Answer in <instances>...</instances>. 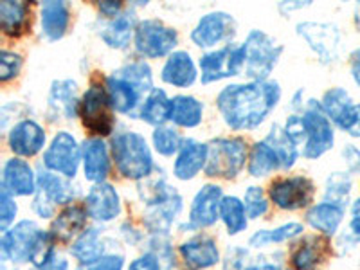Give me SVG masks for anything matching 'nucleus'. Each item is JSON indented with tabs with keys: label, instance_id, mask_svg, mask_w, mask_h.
<instances>
[{
	"label": "nucleus",
	"instance_id": "f257e3e1",
	"mask_svg": "<svg viewBox=\"0 0 360 270\" xmlns=\"http://www.w3.org/2000/svg\"><path fill=\"white\" fill-rule=\"evenodd\" d=\"M281 101V85L266 82L231 83L217 96L220 117L231 130L250 131L262 127Z\"/></svg>",
	"mask_w": 360,
	"mask_h": 270
},
{
	"label": "nucleus",
	"instance_id": "f03ea898",
	"mask_svg": "<svg viewBox=\"0 0 360 270\" xmlns=\"http://www.w3.org/2000/svg\"><path fill=\"white\" fill-rule=\"evenodd\" d=\"M144 204V229L150 236H169L173 224L184 209V198L164 176H150L139 184Z\"/></svg>",
	"mask_w": 360,
	"mask_h": 270
},
{
	"label": "nucleus",
	"instance_id": "7ed1b4c3",
	"mask_svg": "<svg viewBox=\"0 0 360 270\" xmlns=\"http://www.w3.org/2000/svg\"><path fill=\"white\" fill-rule=\"evenodd\" d=\"M110 152L115 169L123 179L143 182L150 179L155 169L152 148L139 131L127 130L115 134L112 137Z\"/></svg>",
	"mask_w": 360,
	"mask_h": 270
},
{
	"label": "nucleus",
	"instance_id": "20e7f679",
	"mask_svg": "<svg viewBox=\"0 0 360 270\" xmlns=\"http://www.w3.org/2000/svg\"><path fill=\"white\" fill-rule=\"evenodd\" d=\"M205 175L211 179H236L249 162V146L243 137H217L207 143Z\"/></svg>",
	"mask_w": 360,
	"mask_h": 270
},
{
	"label": "nucleus",
	"instance_id": "39448f33",
	"mask_svg": "<svg viewBox=\"0 0 360 270\" xmlns=\"http://www.w3.org/2000/svg\"><path fill=\"white\" fill-rule=\"evenodd\" d=\"M245 74L249 82H266L274 72L283 54V45L262 29H252L245 41Z\"/></svg>",
	"mask_w": 360,
	"mask_h": 270
},
{
	"label": "nucleus",
	"instance_id": "423d86ee",
	"mask_svg": "<svg viewBox=\"0 0 360 270\" xmlns=\"http://www.w3.org/2000/svg\"><path fill=\"white\" fill-rule=\"evenodd\" d=\"M303 117V144L301 155L308 160H317L326 155L335 144V128L321 108L319 101L307 103Z\"/></svg>",
	"mask_w": 360,
	"mask_h": 270
},
{
	"label": "nucleus",
	"instance_id": "0eeeda50",
	"mask_svg": "<svg viewBox=\"0 0 360 270\" xmlns=\"http://www.w3.org/2000/svg\"><path fill=\"white\" fill-rule=\"evenodd\" d=\"M134 45L137 54L148 60L168 58L179 45V31L159 18H144L137 22Z\"/></svg>",
	"mask_w": 360,
	"mask_h": 270
},
{
	"label": "nucleus",
	"instance_id": "6e6552de",
	"mask_svg": "<svg viewBox=\"0 0 360 270\" xmlns=\"http://www.w3.org/2000/svg\"><path fill=\"white\" fill-rule=\"evenodd\" d=\"M198 70H200V82L204 85L236 78L245 70V47L243 44H229L207 51L198 60Z\"/></svg>",
	"mask_w": 360,
	"mask_h": 270
},
{
	"label": "nucleus",
	"instance_id": "1a4fd4ad",
	"mask_svg": "<svg viewBox=\"0 0 360 270\" xmlns=\"http://www.w3.org/2000/svg\"><path fill=\"white\" fill-rule=\"evenodd\" d=\"M41 162L47 172L72 180L78 175L83 162V146H79L78 139L70 131L60 130L54 134L49 146L45 148Z\"/></svg>",
	"mask_w": 360,
	"mask_h": 270
},
{
	"label": "nucleus",
	"instance_id": "9d476101",
	"mask_svg": "<svg viewBox=\"0 0 360 270\" xmlns=\"http://www.w3.org/2000/svg\"><path fill=\"white\" fill-rule=\"evenodd\" d=\"M79 117L83 127L90 134L98 137H107L115 128V115L110 101H108L107 89L101 83H92L82 96V107H79Z\"/></svg>",
	"mask_w": 360,
	"mask_h": 270
},
{
	"label": "nucleus",
	"instance_id": "9b49d317",
	"mask_svg": "<svg viewBox=\"0 0 360 270\" xmlns=\"http://www.w3.org/2000/svg\"><path fill=\"white\" fill-rule=\"evenodd\" d=\"M314 180L307 175H288L276 179L269 188L270 202L281 211H301L314 205L315 198Z\"/></svg>",
	"mask_w": 360,
	"mask_h": 270
},
{
	"label": "nucleus",
	"instance_id": "f8f14e48",
	"mask_svg": "<svg viewBox=\"0 0 360 270\" xmlns=\"http://www.w3.org/2000/svg\"><path fill=\"white\" fill-rule=\"evenodd\" d=\"M295 33L311 49L323 65H330L339 58L340 31L335 24L328 22H299Z\"/></svg>",
	"mask_w": 360,
	"mask_h": 270
},
{
	"label": "nucleus",
	"instance_id": "ddd939ff",
	"mask_svg": "<svg viewBox=\"0 0 360 270\" xmlns=\"http://www.w3.org/2000/svg\"><path fill=\"white\" fill-rule=\"evenodd\" d=\"M238 25L234 17L227 11H209L197 22L193 27L191 41L198 49L213 51L217 45H229L231 40L236 37ZM218 49V47H217Z\"/></svg>",
	"mask_w": 360,
	"mask_h": 270
},
{
	"label": "nucleus",
	"instance_id": "4468645a",
	"mask_svg": "<svg viewBox=\"0 0 360 270\" xmlns=\"http://www.w3.org/2000/svg\"><path fill=\"white\" fill-rule=\"evenodd\" d=\"M224 200V189L218 184H204L193 197L189 205L188 221L180 225L182 231L209 229L220 221V207Z\"/></svg>",
	"mask_w": 360,
	"mask_h": 270
},
{
	"label": "nucleus",
	"instance_id": "2eb2a0df",
	"mask_svg": "<svg viewBox=\"0 0 360 270\" xmlns=\"http://www.w3.org/2000/svg\"><path fill=\"white\" fill-rule=\"evenodd\" d=\"M40 225L34 220L17 221L11 229L2 233L0 238V250H2V259L13 263V265H24L29 263L31 252H33L34 242L40 234Z\"/></svg>",
	"mask_w": 360,
	"mask_h": 270
},
{
	"label": "nucleus",
	"instance_id": "dca6fc26",
	"mask_svg": "<svg viewBox=\"0 0 360 270\" xmlns=\"http://www.w3.org/2000/svg\"><path fill=\"white\" fill-rule=\"evenodd\" d=\"M179 256L188 270H209L221 262L218 242L207 234H195L180 243Z\"/></svg>",
	"mask_w": 360,
	"mask_h": 270
},
{
	"label": "nucleus",
	"instance_id": "f3484780",
	"mask_svg": "<svg viewBox=\"0 0 360 270\" xmlns=\"http://www.w3.org/2000/svg\"><path fill=\"white\" fill-rule=\"evenodd\" d=\"M83 205L89 213V218L101 225L115 221L123 211V202L119 197V191L115 189V186L108 184V182L92 186L85 195Z\"/></svg>",
	"mask_w": 360,
	"mask_h": 270
},
{
	"label": "nucleus",
	"instance_id": "a211bd4d",
	"mask_svg": "<svg viewBox=\"0 0 360 270\" xmlns=\"http://www.w3.org/2000/svg\"><path fill=\"white\" fill-rule=\"evenodd\" d=\"M47 143V134L34 119H20L8 131V146L13 153L20 159L34 157L44 150Z\"/></svg>",
	"mask_w": 360,
	"mask_h": 270
},
{
	"label": "nucleus",
	"instance_id": "6ab92c4d",
	"mask_svg": "<svg viewBox=\"0 0 360 270\" xmlns=\"http://www.w3.org/2000/svg\"><path fill=\"white\" fill-rule=\"evenodd\" d=\"M2 189L13 197H34L38 191V175L33 166L20 157H11L2 166Z\"/></svg>",
	"mask_w": 360,
	"mask_h": 270
},
{
	"label": "nucleus",
	"instance_id": "aec40b11",
	"mask_svg": "<svg viewBox=\"0 0 360 270\" xmlns=\"http://www.w3.org/2000/svg\"><path fill=\"white\" fill-rule=\"evenodd\" d=\"M83 175L90 184L107 182L112 168V152L101 137H90L83 143Z\"/></svg>",
	"mask_w": 360,
	"mask_h": 270
},
{
	"label": "nucleus",
	"instance_id": "412c9836",
	"mask_svg": "<svg viewBox=\"0 0 360 270\" xmlns=\"http://www.w3.org/2000/svg\"><path fill=\"white\" fill-rule=\"evenodd\" d=\"M207 153L209 146L205 143L197 139H186L173 160V176L182 182L197 179L200 172H205Z\"/></svg>",
	"mask_w": 360,
	"mask_h": 270
},
{
	"label": "nucleus",
	"instance_id": "4be33fe9",
	"mask_svg": "<svg viewBox=\"0 0 360 270\" xmlns=\"http://www.w3.org/2000/svg\"><path fill=\"white\" fill-rule=\"evenodd\" d=\"M49 112L54 117L62 119H76L79 117V107H82V98H79L78 83L74 79H54L49 89Z\"/></svg>",
	"mask_w": 360,
	"mask_h": 270
},
{
	"label": "nucleus",
	"instance_id": "5701e85b",
	"mask_svg": "<svg viewBox=\"0 0 360 270\" xmlns=\"http://www.w3.org/2000/svg\"><path fill=\"white\" fill-rule=\"evenodd\" d=\"M200 76L198 65L188 51H175L169 54L160 70V79L175 89H188Z\"/></svg>",
	"mask_w": 360,
	"mask_h": 270
},
{
	"label": "nucleus",
	"instance_id": "b1692460",
	"mask_svg": "<svg viewBox=\"0 0 360 270\" xmlns=\"http://www.w3.org/2000/svg\"><path fill=\"white\" fill-rule=\"evenodd\" d=\"M330 252V243L321 234H308L295 243L290 254V265L294 270H317Z\"/></svg>",
	"mask_w": 360,
	"mask_h": 270
},
{
	"label": "nucleus",
	"instance_id": "393cba45",
	"mask_svg": "<svg viewBox=\"0 0 360 270\" xmlns=\"http://www.w3.org/2000/svg\"><path fill=\"white\" fill-rule=\"evenodd\" d=\"M70 25V6L63 0H49L40 4L41 37L47 41L62 40Z\"/></svg>",
	"mask_w": 360,
	"mask_h": 270
},
{
	"label": "nucleus",
	"instance_id": "a878e982",
	"mask_svg": "<svg viewBox=\"0 0 360 270\" xmlns=\"http://www.w3.org/2000/svg\"><path fill=\"white\" fill-rule=\"evenodd\" d=\"M107 254V240L103 236V231L98 227H89L83 231L70 245V256L74 262L82 266H92L98 262H101Z\"/></svg>",
	"mask_w": 360,
	"mask_h": 270
},
{
	"label": "nucleus",
	"instance_id": "bb28decb",
	"mask_svg": "<svg viewBox=\"0 0 360 270\" xmlns=\"http://www.w3.org/2000/svg\"><path fill=\"white\" fill-rule=\"evenodd\" d=\"M86 220H89V213H86L85 205L70 204L53 218L51 234L56 238V242H74L83 231L89 229Z\"/></svg>",
	"mask_w": 360,
	"mask_h": 270
},
{
	"label": "nucleus",
	"instance_id": "cd10ccee",
	"mask_svg": "<svg viewBox=\"0 0 360 270\" xmlns=\"http://www.w3.org/2000/svg\"><path fill=\"white\" fill-rule=\"evenodd\" d=\"M344 217H346V207L333 202L323 200L319 204H314L307 211V224L311 229L317 231L321 236L333 238L339 233L342 225Z\"/></svg>",
	"mask_w": 360,
	"mask_h": 270
},
{
	"label": "nucleus",
	"instance_id": "c85d7f7f",
	"mask_svg": "<svg viewBox=\"0 0 360 270\" xmlns=\"http://www.w3.org/2000/svg\"><path fill=\"white\" fill-rule=\"evenodd\" d=\"M105 89H107L108 101L117 114H131L135 108L139 107L141 98L144 96L134 83L124 79L123 76H119L117 72H112L110 76H107Z\"/></svg>",
	"mask_w": 360,
	"mask_h": 270
},
{
	"label": "nucleus",
	"instance_id": "c756f323",
	"mask_svg": "<svg viewBox=\"0 0 360 270\" xmlns=\"http://www.w3.org/2000/svg\"><path fill=\"white\" fill-rule=\"evenodd\" d=\"M137 18H135V11H123L114 20H107L99 27V37H101L103 44L115 51H124L134 40L135 27H137Z\"/></svg>",
	"mask_w": 360,
	"mask_h": 270
},
{
	"label": "nucleus",
	"instance_id": "7c9ffc66",
	"mask_svg": "<svg viewBox=\"0 0 360 270\" xmlns=\"http://www.w3.org/2000/svg\"><path fill=\"white\" fill-rule=\"evenodd\" d=\"M41 197H45L51 204L62 205V207H67L74 202L78 191L72 186L70 179H65L62 175H56L53 172H41L38 173V191Z\"/></svg>",
	"mask_w": 360,
	"mask_h": 270
},
{
	"label": "nucleus",
	"instance_id": "2f4dec72",
	"mask_svg": "<svg viewBox=\"0 0 360 270\" xmlns=\"http://www.w3.org/2000/svg\"><path fill=\"white\" fill-rule=\"evenodd\" d=\"M141 121L152 127H164L172 121V98L166 94L164 89H153L150 94L144 98L139 110Z\"/></svg>",
	"mask_w": 360,
	"mask_h": 270
},
{
	"label": "nucleus",
	"instance_id": "473e14b6",
	"mask_svg": "<svg viewBox=\"0 0 360 270\" xmlns=\"http://www.w3.org/2000/svg\"><path fill=\"white\" fill-rule=\"evenodd\" d=\"M29 4L25 2H0V27L6 37L18 38L24 33H27V27L31 24L29 18Z\"/></svg>",
	"mask_w": 360,
	"mask_h": 270
},
{
	"label": "nucleus",
	"instance_id": "72a5a7b5",
	"mask_svg": "<svg viewBox=\"0 0 360 270\" xmlns=\"http://www.w3.org/2000/svg\"><path fill=\"white\" fill-rule=\"evenodd\" d=\"M172 121L180 128H197L204 121V103L195 96L179 94L172 98Z\"/></svg>",
	"mask_w": 360,
	"mask_h": 270
},
{
	"label": "nucleus",
	"instance_id": "f704fd0d",
	"mask_svg": "<svg viewBox=\"0 0 360 270\" xmlns=\"http://www.w3.org/2000/svg\"><path fill=\"white\" fill-rule=\"evenodd\" d=\"M304 225L299 221H287V224L278 225L274 229H262L256 231L252 236L249 238V247L250 249H265V247L272 245H281L295 240V238L303 236Z\"/></svg>",
	"mask_w": 360,
	"mask_h": 270
},
{
	"label": "nucleus",
	"instance_id": "c9c22d12",
	"mask_svg": "<svg viewBox=\"0 0 360 270\" xmlns=\"http://www.w3.org/2000/svg\"><path fill=\"white\" fill-rule=\"evenodd\" d=\"M249 175L254 179H265L274 172L281 169V160L276 155L269 143L265 139L254 143L249 152V162H247Z\"/></svg>",
	"mask_w": 360,
	"mask_h": 270
},
{
	"label": "nucleus",
	"instance_id": "e433bc0d",
	"mask_svg": "<svg viewBox=\"0 0 360 270\" xmlns=\"http://www.w3.org/2000/svg\"><path fill=\"white\" fill-rule=\"evenodd\" d=\"M220 221L224 224L229 236H238V234L245 233L247 227H249V217H247L242 198L234 197V195L224 197L220 207Z\"/></svg>",
	"mask_w": 360,
	"mask_h": 270
},
{
	"label": "nucleus",
	"instance_id": "4c0bfd02",
	"mask_svg": "<svg viewBox=\"0 0 360 270\" xmlns=\"http://www.w3.org/2000/svg\"><path fill=\"white\" fill-rule=\"evenodd\" d=\"M265 141L272 146L276 155L281 160V169L294 168L301 152H299V146L294 143V139L287 134V130L281 124H274V127L270 128Z\"/></svg>",
	"mask_w": 360,
	"mask_h": 270
},
{
	"label": "nucleus",
	"instance_id": "58836bf2",
	"mask_svg": "<svg viewBox=\"0 0 360 270\" xmlns=\"http://www.w3.org/2000/svg\"><path fill=\"white\" fill-rule=\"evenodd\" d=\"M353 180L348 172H333L328 175L326 184H324V200L339 204L346 207L352 197Z\"/></svg>",
	"mask_w": 360,
	"mask_h": 270
},
{
	"label": "nucleus",
	"instance_id": "ea45409f",
	"mask_svg": "<svg viewBox=\"0 0 360 270\" xmlns=\"http://www.w3.org/2000/svg\"><path fill=\"white\" fill-rule=\"evenodd\" d=\"M319 103L323 112L328 115V119L335 124L346 114V110L352 107L353 99L346 89H342V86H333V89L324 92L323 99Z\"/></svg>",
	"mask_w": 360,
	"mask_h": 270
},
{
	"label": "nucleus",
	"instance_id": "a19ab883",
	"mask_svg": "<svg viewBox=\"0 0 360 270\" xmlns=\"http://www.w3.org/2000/svg\"><path fill=\"white\" fill-rule=\"evenodd\" d=\"M119 76H123L130 83H134L143 94H150L155 86H153V74L152 67L148 65L144 60H134L130 63H124L119 70H115Z\"/></svg>",
	"mask_w": 360,
	"mask_h": 270
},
{
	"label": "nucleus",
	"instance_id": "79ce46f5",
	"mask_svg": "<svg viewBox=\"0 0 360 270\" xmlns=\"http://www.w3.org/2000/svg\"><path fill=\"white\" fill-rule=\"evenodd\" d=\"M184 141L186 139L180 135V131L175 127H168V124L157 127L152 134L153 150L162 157L176 155Z\"/></svg>",
	"mask_w": 360,
	"mask_h": 270
},
{
	"label": "nucleus",
	"instance_id": "37998d69",
	"mask_svg": "<svg viewBox=\"0 0 360 270\" xmlns=\"http://www.w3.org/2000/svg\"><path fill=\"white\" fill-rule=\"evenodd\" d=\"M243 205H245L247 217L249 220H259L265 217L270 209V198L265 189L259 186H249L243 193Z\"/></svg>",
	"mask_w": 360,
	"mask_h": 270
},
{
	"label": "nucleus",
	"instance_id": "c03bdc74",
	"mask_svg": "<svg viewBox=\"0 0 360 270\" xmlns=\"http://www.w3.org/2000/svg\"><path fill=\"white\" fill-rule=\"evenodd\" d=\"M349 214H352V218L348 221V227H346V231L339 238V247H344V249L346 247L353 249V247L360 243V198H356L352 204Z\"/></svg>",
	"mask_w": 360,
	"mask_h": 270
},
{
	"label": "nucleus",
	"instance_id": "a18cd8bd",
	"mask_svg": "<svg viewBox=\"0 0 360 270\" xmlns=\"http://www.w3.org/2000/svg\"><path fill=\"white\" fill-rule=\"evenodd\" d=\"M24 58L15 51L2 49L0 51V82L9 83L20 74Z\"/></svg>",
	"mask_w": 360,
	"mask_h": 270
},
{
	"label": "nucleus",
	"instance_id": "49530a36",
	"mask_svg": "<svg viewBox=\"0 0 360 270\" xmlns=\"http://www.w3.org/2000/svg\"><path fill=\"white\" fill-rule=\"evenodd\" d=\"M18 214V204L15 202V197L9 195L6 189H0V231L6 233L15 225Z\"/></svg>",
	"mask_w": 360,
	"mask_h": 270
},
{
	"label": "nucleus",
	"instance_id": "de8ad7c7",
	"mask_svg": "<svg viewBox=\"0 0 360 270\" xmlns=\"http://www.w3.org/2000/svg\"><path fill=\"white\" fill-rule=\"evenodd\" d=\"M335 127L340 131L348 134L349 137H360V103H353L352 107L346 110V114L335 123Z\"/></svg>",
	"mask_w": 360,
	"mask_h": 270
},
{
	"label": "nucleus",
	"instance_id": "09e8293b",
	"mask_svg": "<svg viewBox=\"0 0 360 270\" xmlns=\"http://www.w3.org/2000/svg\"><path fill=\"white\" fill-rule=\"evenodd\" d=\"M249 250L242 245H233L221 259V270H245Z\"/></svg>",
	"mask_w": 360,
	"mask_h": 270
},
{
	"label": "nucleus",
	"instance_id": "8fccbe9b",
	"mask_svg": "<svg viewBox=\"0 0 360 270\" xmlns=\"http://www.w3.org/2000/svg\"><path fill=\"white\" fill-rule=\"evenodd\" d=\"M127 270H166V266H164V263L157 258L155 254L146 250V252H143L135 259H131Z\"/></svg>",
	"mask_w": 360,
	"mask_h": 270
},
{
	"label": "nucleus",
	"instance_id": "3c124183",
	"mask_svg": "<svg viewBox=\"0 0 360 270\" xmlns=\"http://www.w3.org/2000/svg\"><path fill=\"white\" fill-rule=\"evenodd\" d=\"M344 160V166H346V172L349 175H359L360 173V150L355 144H346L340 152Z\"/></svg>",
	"mask_w": 360,
	"mask_h": 270
},
{
	"label": "nucleus",
	"instance_id": "603ef678",
	"mask_svg": "<svg viewBox=\"0 0 360 270\" xmlns=\"http://www.w3.org/2000/svg\"><path fill=\"white\" fill-rule=\"evenodd\" d=\"M33 213L37 214L40 220H53L54 217H56V205L51 204L49 200L45 197H41L40 193H37L33 198Z\"/></svg>",
	"mask_w": 360,
	"mask_h": 270
},
{
	"label": "nucleus",
	"instance_id": "864d4df0",
	"mask_svg": "<svg viewBox=\"0 0 360 270\" xmlns=\"http://www.w3.org/2000/svg\"><path fill=\"white\" fill-rule=\"evenodd\" d=\"M86 270H124V258L123 254L110 252L107 254L101 262H98L96 265L89 266Z\"/></svg>",
	"mask_w": 360,
	"mask_h": 270
},
{
	"label": "nucleus",
	"instance_id": "5fc2aeb1",
	"mask_svg": "<svg viewBox=\"0 0 360 270\" xmlns=\"http://www.w3.org/2000/svg\"><path fill=\"white\" fill-rule=\"evenodd\" d=\"M98 9H99V15H101L105 20H114V18H117L119 15L124 11L123 2H117V0H107V2H99Z\"/></svg>",
	"mask_w": 360,
	"mask_h": 270
},
{
	"label": "nucleus",
	"instance_id": "6e6d98bb",
	"mask_svg": "<svg viewBox=\"0 0 360 270\" xmlns=\"http://www.w3.org/2000/svg\"><path fill=\"white\" fill-rule=\"evenodd\" d=\"M121 236L127 240V243H130V245H137V243L143 242V233H141L139 229H135L134 225L131 224H124L123 227H121Z\"/></svg>",
	"mask_w": 360,
	"mask_h": 270
},
{
	"label": "nucleus",
	"instance_id": "4d7b16f0",
	"mask_svg": "<svg viewBox=\"0 0 360 270\" xmlns=\"http://www.w3.org/2000/svg\"><path fill=\"white\" fill-rule=\"evenodd\" d=\"M349 72L356 86H360V45L349 56Z\"/></svg>",
	"mask_w": 360,
	"mask_h": 270
},
{
	"label": "nucleus",
	"instance_id": "13d9d810",
	"mask_svg": "<svg viewBox=\"0 0 360 270\" xmlns=\"http://www.w3.org/2000/svg\"><path fill=\"white\" fill-rule=\"evenodd\" d=\"M245 270H285V269L276 262H256L247 265Z\"/></svg>",
	"mask_w": 360,
	"mask_h": 270
},
{
	"label": "nucleus",
	"instance_id": "bf43d9fd",
	"mask_svg": "<svg viewBox=\"0 0 360 270\" xmlns=\"http://www.w3.org/2000/svg\"><path fill=\"white\" fill-rule=\"evenodd\" d=\"M307 6H310V4H303V2H281V4H279V9L285 13H290V11H294V9L307 8Z\"/></svg>",
	"mask_w": 360,
	"mask_h": 270
},
{
	"label": "nucleus",
	"instance_id": "052dcab7",
	"mask_svg": "<svg viewBox=\"0 0 360 270\" xmlns=\"http://www.w3.org/2000/svg\"><path fill=\"white\" fill-rule=\"evenodd\" d=\"M0 270H20V269H18V265H13V263L2 259V263H0Z\"/></svg>",
	"mask_w": 360,
	"mask_h": 270
},
{
	"label": "nucleus",
	"instance_id": "680f3d73",
	"mask_svg": "<svg viewBox=\"0 0 360 270\" xmlns=\"http://www.w3.org/2000/svg\"><path fill=\"white\" fill-rule=\"evenodd\" d=\"M355 25H356V29L360 31V2L355 6Z\"/></svg>",
	"mask_w": 360,
	"mask_h": 270
},
{
	"label": "nucleus",
	"instance_id": "e2e57ef3",
	"mask_svg": "<svg viewBox=\"0 0 360 270\" xmlns=\"http://www.w3.org/2000/svg\"><path fill=\"white\" fill-rule=\"evenodd\" d=\"M285 270H294V269H285Z\"/></svg>",
	"mask_w": 360,
	"mask_h": 270
}]
</instances>
